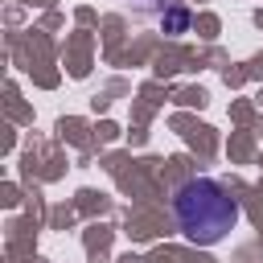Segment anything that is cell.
Wrapping results in <instances>:
<instances>
[{
  "mask_svg": "<svg viewBox=\"0 0 263 263\" xmlns=\"http://www.w3.org/2000/svg\"><path fill=\"white\" fill-rule=\"evenodd\" d=\"M173 218H177V230L185 234V242L218 247L238 226V201L214 177H189L173 193Z\"/></svg>",
  "mask_w": 263,
  "mask_h": 263,
  "instance_id": "obj_1",
  "label": "cell"
},
{
  "mask_svg": "<svg viewBox=\"0 0 263 263\" xmlns=\"http://www.w3.org/2000/svg\"><path fill=\"white\" fill-rule=\"evenodd\" d=\"M156 25H160V29L168 33V37H181V33L189 29V8L173 0V4L164 8V12H156Z\"/></svg>",
  "mask_w": 263,
  "mask_h": 263,
  "instance_id": "obj_2",
  "label": "cell"
}]
</instances>
